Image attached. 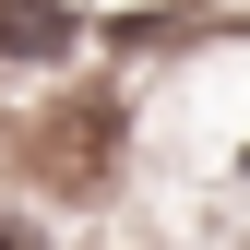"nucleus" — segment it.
<instances>
[{
	"instance_id": "f257e3e1",
	"label": "nucleus",
	"mask_w": 250,
	"mask_h": 250,
	"mask_svg": "<svg viewBox=\"0 0 250 250\" xmlns=\"http://www.w3.org/2000/svg\"><path fill=\"white\" fill-rule=\"evenodd\" d=\"M60 48H72L60 0H0V60H60Z\"/></svg>"
},
{
	"instance_id": "f03ea898",
	"label": "nucleus",
	"mask_w": 250,
	"mask_h": 250,
	"mask_svg": "<svg viewBox=\"0 0 250 250\" xmlns=\"http://www.w3.org/2000/svg\"><path fill=\"white\" fill-rule=\"evenodd\" d=\"M0 250H48V238H36V227H12V214H0Z\"/></svg>"
}]
</instances>
